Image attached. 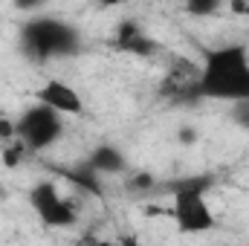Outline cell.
Returning <instances> with one entry per match:
<instances>
[{
  "label": "cell",
  "mask_w": 249,
  "mask_h": 246,
  "mask_svg": "<svg viewBox=\"0 0 249 246\" xmlns=\"http://www.w3.org/2000/svg\"><path fill=\"white\" fill-rule=\"evenodd\" d=\"M15 130L29 151H50L64 133V116L58 110L35 102L15 119Z\"/></svg>",
  "instance_id": "277c9868"
},
{
  "label": "cell",
  "mask_w": 249,
  "mask_h": 246,
  "mask_svg": "<svg viewBox=\"0 0 249 246\" xmlns=\"http://www.w3.org/2000/svg\"><path fill=\"white\" fill-rule=\"evenodd\" d=\"M200 99L249 102V50L244 44L214 47L200 64Z\"/></svg>",
  "instance_id": "6da1fadb"
},
{
  "label": "cell",
  "mask_w": 249,
  "mask_h": 246,
  "mask_svg": "<svg viewBox=\"0 0 249 246\" xmlns=\"http://www.w3.org/2000/svg\"><path fill=\"white\" fill-rule=\"evenodd\" d=\"M113 44L122 50L124 55H139V58H148L157 53V44L142 32V26L136 20H122L116 35H113Z\"/></svg>",
  "instance_id": "ba28073f"
},
{
  "label": "cell",
  "mask_w": 249,
  "mask_h": 246,
  "mask_svg": "<svg viewBox=\"0 0 249 246\" xmlns=\"http://www.w3.org/2000/svg\"><path fill=\"white\" fill-rule=\"evenodd\" d=\"M47 3H50V0H12V6H15L18 12H26V15H38Z\"/></svg>",
  "instance_id": "8fae6325"
},
{
  "label": "cell",
  "mask_w": 249,
  "mask_h": 246,
  "mask_svg": "<svg viewBox=\"0 0 249 246\" xmlns=\"http://www.w3.org/2000/svg\"><path fill=\"white\" fill-rule=\"evenodd\" d=\"M160 93L168 99V102H194L200 99V67H194L191 61H171L162 84H160Z\"/></svg>",
  "instance_id": "8992f818"
},
{
  "label": "cell",
  "mask_w": 249,
  "mask_h": 246,
  "mask_svg": "<svg viewBox=\"0 0 249 246\" xmlns=\"http://www.w3.org/2000/svg\"><path fill=\"white\" fill-rule=\"evenodd\" d=\"M32 99L41 102V105H47V107H53V110H58L61 116H81V113H84V99H81V93H78L70 81H64V78H50V81H44V84L32 93Z\"/></svg>",
  "instance_id": "52a82bcc"
},
{
  "label": "cell",
  "mask_w": 249,
  "mask_h": 246,
  "mask_svg": "<svg viewBox=\"0 0 249 246\" xmlns=\"http://www.w3.org/2000/svg\"><path fill=\"white\" fill-rule=\"evenodd\" d=\"M105 9H119V6H133V3H142V0H99Z\"/></svg>",
  "instance_id": "4fadbf2b"
},
{
  "label": "cell",
  "mask_w": 249,
  "mask_h": 246,
  "mask_svg": "<svg viewBox=\"0 0 249 246\" xmlns=\"http://www.w3.org/2000/svg\"><path fill=\"white\" fill-rule=\"evenodd\" d=\"M226 0H183L186 12L191 18H212V15H220Z\"/></svg>",
  "instance_id": "30bf717a"
},
{
  "label": "cell",
  "mask_w": 249,
  "mask_h": 246,
  "mask_svg": "<svg viewBox=\"0 0 249 246\" xmlns=\"http://www.w3.org/2000/svg\"><path fill=\"white\" fill-rule=\"evenodd\" d=\"M171 217H174L177 229L186 235L212 232L217 226V220H214V211L206 200V183L188 180V183L177 185L174 197H171Z\"/></svg>",
  "instance_id": "3957f363"
},
{
  "label": "cell",
  "mask_w": 249,
  "mask_h": 246,
  "mask_svg": "<svg viewBox=\"0 0 249 246\" xmlns=\"http://www.w3.org/2000/svg\"><path fill=\"white\" fill-rule=\"evenodd\" d=\"M232 116H235V122L241 124L244 130H249V102H238L235 110H232Z\"/></svg>",
  "instance_id": "7c38bea8"
},
{
  "label": "cell",
  "mask_w": 249,
  "mask_h": 246,
  "mask_svg": "<svg viewBox=\"0 0 249 246\" xmlns=\"http://www.w3.org/2000/svg\"><path fill=\"white\" fill-rule=\"evenodd\" d=\"M20 47L35 61L67 58L78 53L81 35L61 18H32L20 32Z\"/></svg>",
  "instance_id": "7a4b0ae2"
},
{
  "label": "cell",
  "mask_w": 249,
  "mask_h": 246,
  "mask_svg": "<svg viewBox=\"0 0 249 246\" xmlns=\"http://www.w3.org/2000/svg\"><path fill=\"white\" fill-rule=\"evenodd\" d=\"M87 165L96 168L102 177H116V174H124L127 171V159L124 154L116 148V145H96L90 154H87Z\"/></svg>",
  "instance_id": "9c48e42d"
},
{
  "label": "cell",
  "mask_w": 249,
  "mask_h": 246,
  "mask_svg": "<svg viewBox=\"0 0 249 246\" xmlns=\"http://www.w3.org/2000/svg\"><path fill=\"white\" fill-rule=\"evenodd\" d=\"M29 206L35 217L50 229H67L75 223V206L58 191L53 180H38L29 191Z\"/></svg>",
  "instance_id": "5b68a950"
}]
</instances>
